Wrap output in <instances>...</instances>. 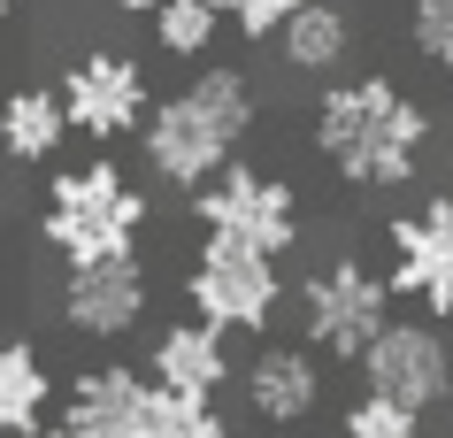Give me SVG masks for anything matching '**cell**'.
I'll return each instance as SVG.
<instances>
[{"label": "cell", "mask_w": 453, "mask_h": 438, "mask_svg": "<svg viewBox=\"0 0 453 438\" xmlns=\"http://www.w3.org/2000/svg\"><path fill=\"white\" fill-rule=\"evenodd\" d=\"M31 438H77V431H70V423H39Z\"/></svg>", "instance_id": "603a6c76"}, {"label": "cell", "mask_w": 453, "mask_h": 438, "mask_svg": "<svg viewBox=\"0 0 453 438\" xmlns=\"http://www.w3.org/2000/svg\"><path fill=\"white\" fill-rule=\"evenodd\" d=\"M384 316H392V285H384L369 262H354V254L323 262L308 285H300V331H308V346H323L331 362H354L361 346L384 331Z\"/></svg>", "instance_id": "8992f818"}, {"label": "cell", "mask_w": 453, "mask_h": 438, "mask_svg": "<svg viewBox=\"0 0 453 438\" xmlns=\"http://www.w3.org/2000/svg\"><path fill=\"white\" fill-rule=\"evenodd\" d=\"M338 438H423V415L361 385V400H354L346 415H338Z\"/></svg>", "instance_id": "d6986e66"}, {"label": "cell", "mask_w": 453, "mask_h": 438, "mask_svg": "<svg viewBox=\"0 0 453 438\" xmlns=\"http://www.w3.org/2000/svg\"><path fill=\"white\" fill-rule=\"evenodd\" d=\"M54 408V369L39 346L0 339V438H31Z\"/></svg>", "instance_id": "2e32d148"}, {"label": "cell", "mask_w": 453, "mask_h": 438, "mask_svg": "<svg viewBox=\"0 0 453 438\" xmlns=\"http://www.w3.org/2000/svg\"><path fill=\"white\" fill-rule=\"evenodd\" d=\"M8 8H16V0H0V16H8Z\"/></svg>", "instance_id": "cb8c5ba5"}, {"label": "cell", "mask_w": 453, "mask_h": 438, "mask_svg": "<svg viewBox=\"0 0 453 438\" xmlns=\"http://www.w3.org/2000/svg\"><path fill=\"white\" fill-rule=\"evenodd\" d=\"M146 24H154V47H162L169 62H200V54H215V39H223L215 0H154Z\"/></svg>", "instance_id": "e0dca14e"}, {"label": "cell", "mask_w": 453, "mask_h": 438, "mask_svg": "<svg viewBox=\"0 0 453 438\" xmlns=\"http://www.w3.org/2000/svg\"><path fill=\"white\" fill-rule=\"evenodd\" d=\"M146 185H131V170H116L108 154L77 162V170L47 177V208H39V239L62 262H100V254H139L146 231Z\"/></svg>", "instance_id": "3957f363"}, {"label": "cell", "mask_w": 453, "mask_h": 438, "mask_svg": "<svg viewBox=\"0 0 453 438\" xmlns=\"http://www.w3.org/2000/svg\"><path fill=\"white\" fill-rule=\"evenodd\" d=\"M154 308L139 254H100V262H62V323L77 339H131Z\"/></svg>", "instance_id": "30bf717a"}, {"label": "cell", "mask_w": 453, "mask_h": 438, "mask_svg": "<svg viewBox=\"0 0 453 438\" xmlns=\"http://www.w3.org/2000/svg\"><path fill=\"white\" fill-rule=\"evenodd\" d=\"M407 47L423 70L453 77V0H407Z\"/></svg>", "instance_id": "ffe728a7"}, {"label": "cell", "mask_w": 453, "mask_h": 438, "mask_svg": "<svg viewBox=\"0 0 453 438\" xmlns=\"http://www.w3.org/2000/svg\"><path fill=\"white\" fill-rule=\"evenodd\" d=\"M354 362H361V385L369 392H384V400H400V408H415V415H430L453 392V339L438 323L384 316V331L361 346Z\"/></svg>", "instance_id": "ba28073f"}, {"label": "cell", "mask_w": 453, "mask_h": 438, "mask_svg": "<svg viewBox=\"0 0 453 438\" xmlns=\"http://www.w3.org/2000/svg\"><path fill=\"white\" fill-rule=\"evenodd\" d=\"M192 216L200 231L215 239H239V246H262L285 262L292 246H300V193H292L277 170H254V162H223L208 185H192Z\"/></svg>", "instance_id": "5b68a950"}, {"label": "cell", "mask_w": 453, "mask_h": 438, "mask_svg": "<svg viewBox=\"0 0 453 438\" xmlns=\"http://www.w3.org/2000/svg\"><path fill=\"white\" fill-rule=\"evenodd\" d=\"M308 139L346 185H361V193H400V185L423 177V154L438 139V123H430V108L407 93L400 77L361 70V77H323Z\"/></svg>", "instance_id": "6da1fadb"}, {"label": "cell", "mask_w": 453, "mask_h": 438, "mask_svg": "<svg viewBox=\"0 0 453 438\" xmlns=\"http://www.w3.org/2000/svg\"><path fill=\"white\" fill-rule=\"evenodd\" d=\"M231 346H223V331L200 316L185 323H169L162 339H154V354H146V385H162V392H192V400H215V392L231 385Z\"/></svg>", "instance_id": "7c38bea8"}, {"label": "cell", "mask_w": 453, "mask_h": 438, "mask_svg": "<svg viewBox=\"0 0 453 438\" xmlns=\"http://www.w3.org/2000/svg\"><path fill=\"white\" fill-rule=\"evenodd\" d=\"M384 285L392 300H415L423 316H453V193H430L423 208L384 223Z\"/></svg>", "instance_id": "9c48e42d"}, {"label": "cell", "mask_w": 453, "mask_h": 438, "mask_svg": "<svg viewBox=\"0 0 453 438\" xmlns=\"http://www.w3.org/2000/svg\"><path fill=\"white\" fill-rule=\"evenodd\" d=\"M54 100H62V123H70L77 139L116 146V139H131V131H139V116H146V100H154V85H146V70L131 62V54H116V47H85L70 70H62Z\"/></svg>", "instance_id": "52a82bcc"}, {"label": "cell", "mask_w": 453, "mask_h": 438, "mask_svg": "<svg viewBox=\"0 0 453 438\" xmlns=\"http://www.w3.org/2000/svg\"><path fill=\"white\" fill-rule=\"evenodd\" d=\"M246 385V408L262 415L269 431H300L315 408H323V362L315 346H262L246 369H231Z\"/></svg>", "instance_id": "8fae6325"}, {"label": "cell", "mask_w": 453, "mask_h": 438, "mask_svg": "<svg viewBox=\"0 0 453 438\" xmlns=\"http://www.w3.org/2000/svg\"><path fill=\"white\" fill-rule=\"evenodd\" d=\"M269 39H277V62H285L292 77H338L354 62V16H346L338 0H300Z\"/></svg>", "instance_id": "5bb4252c"}, {"label": "cell", "mask_w": 453, "mask_h": 438, "mask_svg": "<svg viewBox=\"0 0 453 438\" xmlns=\"http://www.w3.org/2000/svg\"><path fill=\"white\" fill-rule=\"evenodd\" d=\"M254 123H262L254 77L223 70V62H200L169 100H146V116H139L131 139L146 146V177H162L169 193H192L223 162H239V146H246Z\"/></svg>", "instance_id": "7a4b0ae2"}, {"label": "cell", "mask_w": 453, "mask_h": 438, "mask_svg": "<svg viewBox=\"0 0 453 438\" xmlns=\"http://www.w3.org/2000/svg\"><path fill=\"white\" fill-rule=\"evenodd\" d=\"M292 8H300V0H215V16H223V24H239L246 39H254V47H262L269 31L285 24Z\"/></svg>", "instance_id": "44dd1931"}, {"label": "cell", "mask_w": 453, "mask_h": 438, "mask_svg": "<svg viewBox=\"0 0 453 438\" xmlns=\"http://www.w3.org/2000/svg\"><path fill=\"white\" fill-rule=\"evenodd\" d=\"M62 139H70V123H62L54 85H16L0 100V162H54Z\"/></svg>", "instance_id": "9a60e30c"}, {"label": "cell", "mask_w": 453, "mask_h": 438, "mask_svg": "<svg viewBox=\"0 0 453 438\" xmlns=\"http://www.w3.org/2000/svg\"><path fill=\"white\" fill-rule=\"evenodd\" d=\"M131 438H231V423L215 415V400L146 385V408H139V431H131Z\"/></svg>", "instance_id": "ac0fdd59"}, {"label": "cell", "mask_w": 453, "mask_h": 438, "mask_svg": "<svg viewBox=\"0 0 453 438\" xmlns=\"http://www.w3.org/2000/svg\"><path fill=\"white\" fill-rule=\"evenodd\" d=\"M108 8H116V16H146V8H154V0H108Z\"/></svg>", "instance_id": "7402d4cb"}, {"label": "cell", "mask_w": 453, "mask_h": 438, "mask_svg": "<svg viewBox=\"0 0 453 438\" xmlns=\"http://www.w3.org/2000/svg\"><path fill=\"white\" fill-rule=\"evenodd\" d=\"M185 300H192V316L215 323L223 339L231 331L262 339L269 323H277V300H285V269L262 246H239V239H215L208 231L200 254H192V269H185Z\"/></svg>", "instance_id": "277c9868"}, {"label": "cell", "mask_w": 453, "mask_h": 438, "mask_svg": "<svg viewBox=\"0 0 453 438\" xmlns=\"http://www.w3.org/2000/svg\"><path fill=\"white\" fill-rule=\"evenodd\" d=\"M139 408H146V377L123 362H100L85 369L70 392H62V423L77 438H131L139 431Z\"/></svg>", "instance_id": "4fadbf2b"}]
</instances>
